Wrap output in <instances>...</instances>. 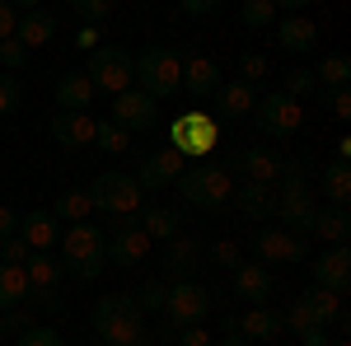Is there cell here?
I'll return each mask as SVG.
<instances>
[{
    "instance_id": "32",
    "label": "cell",
    "mask_w": 351,
    "mask_h": 346,
    "mask_svg": "<svg viewBox=\"0 0 351 346\" xmlns=\"http://www.w3.org/2000/svg\"><path fill=\"white\" fill-rule=\"evenodd\" d=\"M225 211H239L243 220H267L271 215V192H258V187H234L230 206Z\"/></svg>"
},
{
    "instance_id": "50",
    "label": "cell",
    "mask_w": 351,
    "mask_h": 346,
    "mask_svg": "<svg viewBox=\"0 0 351 346\" xmlns=\"http://www.w3.org/2000/svg\"><path fill=\"white\" fill-rule=\"evenodd\" d=\"M14 230H19V211L0 201V243H5V239H14Z\"/></svg>"
},
{
    "instance_id": "33",
    "label": "cell",
    "mask_w": 351,
    "mask_h": 346,
    "mask_svg": "<svg viewBox=\"0 0 351 346\" xmlns=\"http://www.w3.org/2000/svg\"><path fill=\"white\" fill-rule=\"evenodd\" d=\"M314 75V84L319 89H347V75H351V56H342V52H332V56H324L319 61V71H309Z\"/></svg>"
},
{
    "instance_id": "38",
    "label": "cell",
    "mask_w": 351,
    "mask_h": 346,
    "mask_svg": "<svg viewBox=\"0 0 351 346\" xmlns=\"http://www.w3.org/2000/svg\"><path fill=\"white\" fill-rule=\"evenodd\" d=\"M239 19H243L248 28H267V24H276V0H243Z\"/></svg>"
},
{
    "instance_id": "29",
    "label": "cell",
    "mask_w": 351,
    "mask_h": 346,
    "mask_svg": "<svg viewBox=\"0 0 351 346\" xmlns=\"http://www.w3.org/2000/svg\"><path fill=\"white\" fill-rule=\"evenodd\" d=\"M234 291H239L243 299H253V304H267V299H271V276H267V267H258V262L234 267Z\"/></svg>"
},
{
    "instance_id": "4",
    "label": "cell",
    "mask_w": 351,
    "mask_h": 346,
    "mask_svg": "<svg viewBox=\"0 0 351 346\" xmlns=\"http://www.w3.org/2000/svg\"><path fill=\"white\" fill-rule=\"evenodd\" d=\"M61 258L71 267V276L80 281H94L104 267H108V243L94 225H66L61 230Z\"/></svg>"
},
{
    "instance_id": "9",
    "label": "cell",
    "mask_w": 351,
    "mask_h": 346,
    "mask_svg": "<svg viewBox=\"0 0 351 346\" xmlns=\"http://www.w3.org/2000/svg\"><path fill=\"white\" fill-rule=\"evenodd\" d=\"M160 309L164 319L173 323V328H192V323H202L211 314V291L206 286H197V281H173L169 291H160Z\"/></svg>"
},
{
    "instance_id": "13",
    "label": "cell",
    "mask_w": 351,
    "mask_h": 346,
    "mask_svg": "<svg viewBox=\"0 0 351 346\" xmlns=\"http://www.w3.org/2000/svg\"><path fill=\"white\" fill-rule=\"evenodd\" d=\"M52 136L61 150H71V155H80L94 145V136H99V117L94 112H52Z\"/></svg>"
},
{
    "instance_id": "37",
    "label": "cell",
    "mask_w": 351,
    "mask_h": 346,
    "mask_svg": "<svg viewBox=\"0 0 351 346\" xmlns=\"http://www.w3.org/2000/svg\"><path fill=\"white\" fill-rule=\"evenodd\" d=\"M206 262H216V267H225V271H234V267L248 262V253H243L239 239H216V243H211V258H206Z\"/></svg>"
},
{
    "instance_id": "11",
    "label": "cell",
    "mask_w": 351,
    "mask_h": 346,
    "mask_svg": "<svg viewBox=\"0 0 351 346\" xmlns=\"http://www.w3.org/2000/svg\"><path fill=\"white\" fill-rule=\"evenodd\" d=\"M253 248H258V267L271 262H304V239L295 230H281V225H263L253 234Z\"/></svg>"
},
{
    "instance_id": "34",
    "label": "cell",
    "mask_w": 351,
    "mask_h": 346,
    "mask_svg": "<svg viewBox=\"0 0 351 346\" xmlns=\"http://www.w3.org/2000/svg\"><path fill=\"white\" fill-rule=\"evenodd\" d=\"M94 145H99V150H108V155H132V150H136V136L127 132V127H117V122L104 117V122H99V136H94Z\"/></svg>"
},
{
    "instance_id": "53",
    "label": "cell",
    "mask_w": 351,
    "mask_h": 346,
    "mask_svg": "<svg viewBox=\"0 0 351 346\" xmlns=\"http://www.w3.org/2000/svg\"><path fill=\"white\" fill-rule=\"evenodd\" d=\"M211 346H253V342H243V337H220V342H211Z\"/></svg>"
},
{
    "instance_id": "22",
    "label": "cell",
    "mask_w": 351,
    "mask_h": 346,
    "mask_svg": "<svg viewBox=\"0 0 351 346\" xmlns=\"http://www.w3.org/2000/svg\"><path fill=\"white\" fill-rule=\"evenodd\" d=\"M94 99H99V89L89 84V75H84V71L61 75V84H56V112H89V108H94Z\"/></svg>"
},
{
    "instance_id": "23",
    "label": "cell",
    "mask_w": 351,
    "mask_h": 346,
    "mask_svg": "<svg viewBox=\"0 0 351 346\" xmlns=\"http://www.w3.org/2000/svg\"><path fill=\"white\" fill-rule=\"evenodd\" d=\"M183 89H188V94H197V99H206L211 89H220V66H216V56L192 52L188 61H183Z\"/></svg>"
},
{
    "instance_id": "7",
    "label": "cell",
    "mask_w": 351,
    "mask_h": 346,
    "mask_svg": "<svg viewBox=\"0 0 351 346\" xmlns=\"http://www.w3.org/2000/svg\"><path fill=\"white\" fill-rule=\"evenodd\" d=\"M220 145V122L211 112H178L169 127V150H178L183 160H206Z\"/></svg>"
},
{
    "instance_id": "5",
    "label": "cell",
    "mask_w": 351,
    "mask_h": 346,
    "mask_svg": "<svg viewBox=\"0 0 351 346\" xmlns=\"http://www.w3.org/2000/svg\"><path fill=\"white\" fill-rule=\"evenodd\" d=\"M314 206H319L314 201V187L304 183V173H300L295 164H286L276 187H271V215L281 220V230H295V225H309Z\"/></svg>"
},
{
    "instance_id": "54",
    "label": "cell",
    "mask_w": 351,
    "mask_h": 346,
    "mask_svg": "<svg viewBox=\"0 0 351 346\" xmlns=\"http://www.w3.org/2000/svg\"><path fill=\"white\" fill-rule=\"evenodd\" d=\"M328 346H351V342H347V337H332V342H328Z\"/></svg>"
},
{
    "instance_id": "31",
    "label": "cell",
    "mask_w": 351,
    "mask_h": 346,
    "mask_svg": "<svg viewBox=\"0 0 351 346\" xmlns=\"http://www.w3.org/2000/svg\"><path fill=\"white\" fill-rule=\"evenodd\" d=\"M253 103H258V94H253L243 80H220L216 108L225 112V117H248V112H253Z\"/></svg>"
},
{
    "instance_id": "47",
    "label": "cell",
    "mask_w": 351,
    "mask_h": 346,
    "mask_svg": "<svg viewBox=\"0 0 351 346\" xmlns=\"http://www.w3.org/2000/svg\"><path fill=\"white\" fill-rule=\"evenodd\" d=\"M178 346H211V328H206V323L178 328Z\"/></svg>"
},
{
    "instance_id": "3",
    "label": "cell",
    "mask_w": 351,
    "mask_h": 346,
    "mask_svg": "<svg viewBox=\"0 0 351 346\" xmlns=\"http://www.w3.org/2000/svg\"><path fill=\"white\" fill-rule=\"evenodd\" d=\"M89 197H94V211H108V215H117V220H132V215L145 211V187L136 183L132 173H122V169L99 173V178L89 183Z\"/></svg>"
},
{
    "instance_id": "24",
    "label": "cell",
    "mask_w": 351,
    "mask_h": 346,
    "mask_svg": "<svg viewBox=\"0 0 351 346\" xmlns=\"http://www.w3.org/2000/svg\"><path fill=\"white\" fill-rule=\"evenodd\" d=\"M319 42V24L309 19V14H286V19H276V47H286V52H309Z\"/></svg>"
},
{
    "instance_id": "49",
    "label": "cell",
    "mask_w": 351,
    "mask_h": 346,
    "mask_svg": "<svg viewBox=\"0 0 351 346\" xmlns=\"http://www.w3.org/2000/svg\"><path fill=\"white\" fill-rule=\"evenodd\" d=\"M0 253H5V262H14V267H24L28 258H33V253H28L24 243H19V234H14V239H5V243H0Z\"/></svg>"
},
{
    "instance_id": "35",
    "label": "cell",
    "mask_w": 351,
    "mask_h": 346,
    "mask_svg": "<svg viewBox=\"0 0 351 346\" xmlns=\"http://www.w3.org/2000/svg\"><path fill=\"white\" fill-rule=\"evenodd\" d=\"M324 197L337 206V211L351 201V169L347 164H328L324 169Z\"/></svg>"
},
{
    "instance_id": "15",
    "label": "cell",
    "mask_w": 351,
    "mask_h": 346,
    "mask_svg": "<svg viewBox=\"0 0 351 346\" xmlns=\"http://www.w3.org/2000/svg\"><path fill=\"white\" fill-rule=\"evenodd\" d=\"M183 169H188V160H183L178 150H155V155H145V160L136 164L132 178H136L141 187H173Z\"/></svg>"
},
{
    "instance_id": "51",
    "label": "cell",
    "mask_w": 351,
    "mask_h": 346,
    "mask_svg": "<svg viewBox=\"0 0 351 346\" xmlns=\"http://www.w3.org/2000/svg\"><path fill=\"white\" fill-rule=\"evenodd\" d=\"M99 38H104L99 28H89V24H84L80 33H75V47H80V52H99Z\"/></svg>"
},
{
    "instance_id": "10",
    "label": "cell",
    "mask_w": 351,
    "mask_h": 346,
    "mask_svg": "<svg viewBox=\"0 0 351 346\" xmlns=\"http://www.w3.org/2000/svg\"><path fill=\"white\" fill-rule=\"evenodd\" d=\"M253 122L267 136H295L300 127H304V103L286 99L281 89H271V94H263V99L253 103Z\"/></svg>"
},
{
    "instance_id": "39",
    "label": "cell",
    "mask_w": 351,
    "mask_h": 346,
    "mask_svg": "<svg viewBox=\"0 0 351 346\" xmlns=\"http://www.w3.org/2000/svg\"><path fill=\"white\" fill-rule=\"evenodd\" d=\"M267 71H271V61H267L263 52H243V56H239V80L248 84V89H253V84L263 80Z\"/></svg>"
},
{
    "instance_id": "41",
    "label": "cell",
    "mask_w": 351,
    "mask_h": 346,
    "mask_svg": "<svg viewBox=\"0 0 351 346\" xmlns=\"http://www.w3.org/2000/svg\"><path fill=\"white\" fill-rule=\"evenodd\" d=\"M112 10H117L112 0H80V5H75V14H80V19H84L89 28H94V24H104V19H112Z\"/></svg>"
},
{
    "instance_id": "17",
    "label": "cell",
    "mask_w": 351,
    "mask_h": 346,
    "mask_svg": "<svg viewBox=\"0 0 351 346\" xmlns=\"http://www.w3.org/2000/svg\"><path fill=\"white\" fill-rule=\"evenodd\" d=\"M104 243H108V262L112 267H141L150 253H155V243L145 239L136 225H117L112 239H104Z\"/></svg>"
},
{
    "instance_id": "21",
    "label": "cell",
    "mask_w": 351,
    "mask_h": 346,
    "mask_svg": "<svg viewBox=\"0 0 351 346\" xmlns=\"http://www.w3.org/2000/svg\"><path fill=\"white\" fill-rule=\"evenodd\" d=\"M304 230L319 243H328V248H342L347 234H351V220H347V211H337V206H314V215H309Z\"/></svg>"
},
{
    "instance_id": "12",
    "label": "cell",
    "mask_w": 351,
    "mask_h": 346,
    "mask_svg": "<svg viewBox=\"0 0 351 346\" xmlns=\"http://www.w3.org/2000/svg\"><path fill=\"white\" fill-rule=\"evenodd\" d=\"M108 122H117V127H127V132H150L155 122H160V108H155V99H145L141 89H127V94H117L108 103Z\"/></svg>"
},
{
    "instance_id": "20",
    "label": "cell",
    "mask_w": 351,
    "mask_h": 346,
    "mask_svg": "<svg viewBox=\"0 0 351 346\" xmlns=\"http://www.w3.org/2000/svg\"><path fill=\"white\" fill-rule=\"evenodd\" d=\"M239 332L243 342H276L281 332H286V323H281V314L271 309V304H253V309H243L239 314Z\"/></svg>"
},
{
    "instance_id": "44",
    "label": "cell",
    "mask_w": 351,
    "mask_h": 346,
    "mask_svg": "<svg viewBox=\"0 0 351 346\" xmlns=\"http://www.w3.org/2000/svg\"><path fill=\"white\" fill-rule=\"evenodd\" d=\"M328 117H332L337 127H347V122H351V89H332V99H328Z\"/></svg>"
},
{
    "instance_id": "36",
    "label": "cell",
    "mask_w": 351,
    "mask_h": 346,
    "mask_svg": "<svg viewBox=\"0 0 351 346\" xmlns=\"http://www.w3.org/2000/svg\"><path fill=\"white\" fill-rule=\"evenodd\" d=\"M281 323H286V332H295V337H309V332L319 328V319H314V314H309V304H304V295L286 304V314H281Z\"/></svg>"
},
{
    "instance_id": "45",
    "label": "cell",
    "mask_w": 351,
    "mask_h": 346,
    "mask_svg": "<svg viewBox=\"0 0 351 346\" xmlns=\"http://www.w3.org/2000/svg\"><path fill=\"white\" fill-rule=\"evenodd\" d=\"M14 328H33V319H28V309H14V314H0V346L10 342V332H14Z\"/></svg>"
},
{
    "instance_id": "14",
    "label": "cell",
    "mask_w": 351,
    "mask_h": 346,
    "mask_svg": "<svg viewBox=\"0 0 351 346\" xmlns=\"http://www.w3.org/2000/svg\"><path fill=\"white\" fill-rule=\"evenodd\" d=\"M14 234H19V243H24L28 253H52L56 243H61V225H56L52 211H24Z\"/></svg>"
},
{
    "instance_id": "40",
    "label": "cell",
    "mask_w": 351,
    "mask_h": 346,
    "mask_svg": "<svg viewBox=\"0 0 351 346\" xmlns=\"http://www.w3.org/2000/svg\"><path fill=\"white\" fill-rule=\"evenodd\" d=\"M19 103H24L19 80H14V75H0V117H14V112H19Z\"/></svg>"
},
{
    "instance_id": "28",
    "label": "cell",
    "mask_w": 351,
    "mask_h": 346,
    "mask_svg": "<svg viewBox=\"0 0 351 346\" xmlns=\"http://www.w3.org/2000/svg\"><path fill=\"white\" fill-rule=\"evenodd\" d=\"M169 253H164V267H169V276H188V271H197V267L206 262V253H202V243L188 239V234H178L173 243H164Z\"/></svg>"
},
{
    "instance_id": "19",
    "label": "cell",
    "mask_w": 351,
    "mask_h": 346,
    "mask_svg": "<svg viewBox=\"0 0 351 346\" xmlns=\"http://www.w3.org/2000/svg\"><path fill=\"white\" fill-rule=\"evenodd\" d=\"M24 276H28V299H38V304H52V299H56L61 262H52L47 253H33V258L24 262Z\"/></svg>"
},
{
    "instance_id": "18",
    "label": "cell",
    "mask_w": 351,
    "mask_h": 346,
    "mask_svg": "<svg viewBox=\"0 0 351 346\" xmlns=\"http://www.w3.org/2000/svg\"><path fill=\"white\" fill-rule=\"evenodd\" d=\"M136 230L150 243H173L183 234V220H178L173 206H164V201H145V211L136 215Z\"/></svg>"
},
{
    "instance_id": "6",
    "label": "cell",
    "mask_w": 351,
    "mask_h": 346,
    "mask_svg": "<svg viewBox=\"0 0 351 346\" xmlns=\"http://www.w3.org/2000/svg\"><path fill=\"white\" fill-rule=\"evenodd\" d=\"M136 89L145 99H169L173 89H183V56L169 47H145L136 56Z\"/></svg>"
},
{
    "instance_id": "27",
    "label": "cell",
    "mask_w": 351,
    "mask_h": 346,
    "mask_svg": "<svg viewBox=\"0 0 351 346\" xmlns=\"http://www.w3.org/2000/svg\"><path fill=\"white\" fill-rule=\"evenodd\" d=\"M19 42H24V52H38V47H47L56 38V19L52 10H19V33H14Z\"/></svg>"
},
{
    "instance_id": "8",
    "label": "cell",
    "mask_w": 351,
    "mask_h": 346,
    "mask_svg": "<svg viewBox=\"0 0 351 346\" xmlns=\"http://www.w3.org/2000/svg\"><path fill=\"white\" fill-rule=\"evenodd\" d=\"M84 75L89 84L99 89V94H127L136 89V61L122 47H99V52H89V66H84Z\"/></svg>"
},
{
    "instance_id": "43",
    "label": "cell",
    "mask_w": 351,
    "mask_h": 346,
    "mask_svg": "<svg viewBox=\"0 0 351 346\" xmlns=\"http://www.w3.org/2000/svg\"><path fill=\"white\" fill-rule=\"evenodd\" d=\"M309 89H319V84H314V75H309V71H286V89H281V94H286V99H304V94H309Z\"/></svg>"
},
{
    "instance_id": "52",
    "label": "cell",
    "mask_w": 351,
    "mask_h": 346,
    "mask_svg": "<svg viewBox=\"0 0 351 346\" xmlns=\"http://www.w3.org/2000/svg\"><path fill=\"white\" fill-rule=\"evenodd\" d=\"M332 337H328V328H314L309 337H300V346H328Z\"/></svg>"
},
{
    "instance_id": "26",
    "label": "cell",
    "mask_w": 351,
    "mask_h": 346,
    "mask_svg": "<svg viewBox=\"0 0 351 346\" xmlns=\"http://www.w3.org/2000/svg\"><path fill=\"white\" fill-rule=\"evenodd\" d=\"M52 215H56V225H89V220H94V197H89V187H66V192H56Z\"/></svg>"
},
{
    "instance_id": "16",
    "label": "cell",
    "mask_w": 351,
    "mask_h": 346,
    "mask_svg": "<svg viewBox=\"0 0 351 346\" xmlns=\"http://www.w3.org/2000/svg\"><path fill=\"white\" fill-rule=\"evenodd\" d=\"M309 276H314V286H324V291H337L347 295V281H351V248H324L319 253V262H309Z\"/></svg>"
},
{
    "instance_id": "30",
    "label": "cell",
    "mask_w": 351,
    "mask_h": 346,
    "mask_svg": "<svg viewBox=\"0 0 351 346\" xmlns=\"http://www.w3.org/2000/svg\"><path fill=\"white\" fill-rule=\"evenodd\" d=\"M24 299H28V276H24V267L0 262V314L24 309Z\"/></svg>"
},
{
    "instance_id": "46",
    "label": "cell",
    "mask_w": 351,
    "mask_h": 346,
    "mask_svg": "<svg viewBox=\"0 0 351 346\" xmlns=\"http://www.w3.org/2000/svg\"><path fill=\"white\" fill-rule=\"evenodd\" d=\"M19 346H66V337H61V332H52V328H28Z\"/></svg>"
},
{
    "instance_id": "2",
    "label": "cell",
    "mask_w": 351,
    "mask_h": 346,
    "mask_svg": "<svg viewBox=\"0 0 351 346\" xmlns=\"http://www.w3.org/2000/svg\"><path fill=\"white\" fill-rule=\"evenodd\" d=\"M178 192H183V201L202 206V211H225L234 197V173L220 164H192L178 173Z\"/></svg>"
},
{
    "instance_id": "1",
    "label": "cell",
    "mask_w": 351,
    "mask_h": 346,
    "mask_svg": "<svg viewBox=\"0 0 351 346\" xmlns=\"http://www.w3.org/2000/svg\"><path fill=\"white\" fill-rule=\"evenodd\" d=\"M94 332L104 346H141L145 342V323L141 309L132 304V295H104L94 304Z\"/></svg>"
},
{
    "instance_id": "25",
    "label": "cell",
    "mask_w": 351,
    "mask_h": 346,
    "mask_svg": "<svg viewBox=\"0 0 351 346\" xmlns=\"http://www.w3.org/2000/svg\"><path fill=\"white\" fill-rule=\"evenodd\" d=\"M239 164H243V178H248L243 187H258V192H271L276 178H281V169H286L271 150H243Z\"/></svg>"
},
{
    "instance_id": "48",
    "label": "cell",
    "mask_w": 351,
    "mask_h": 346,
    "mask_svg": "<svg viewBox=\"0 0 351 346\" xmlns=\"http://www.w3.org/2000/svg\"><path fill=\"white\" fill-rule=\"evenodd\" d=\"M14 33H19V5L0 0V42H5V38H14Z\"/></svg>"
},
{
    "instance_id": "42",
    "label": "cell",
    "mask_w": 351,
    "mask_h": 346,
    "mask_svg": "<svg viewBox=\"0 0 351 346\" xmlns=\"http://www.w3.org/2000/svg\"><path fill=\"white\" fill-rule=\"evenodd\" d=\"M24 42L19 38H5L0 42V66H5V75H14V71H24Z\"/></svg>"
}]
</instances>
